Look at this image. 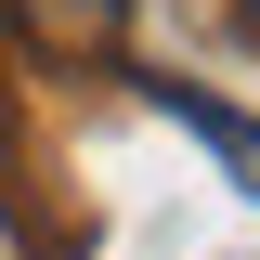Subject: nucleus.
<instances>
[{
	"label": "nucleus",
	"instance_id": "nucleus-1",
	"mask_svg": "<svg viewBox=\"0 0 260 260\" xmlns=\"http://www.w3.org/2000/svg\"><path fill=\"white\" fill-rule=\"evenodd\" d=\"M0 13L52 65H117V39H130V0H0Z\"/></svg>",
	"mask_w": 260,
	"mask_h": 260
},
{
	"label": "nucleus",
	"instance_id": "nucleus-2",
	"mask_svg": "<svg viewBox=\"0 0 260 260\" xmlns=\"http://www.w3.org/2000/svg\"><path fill=\"white\" fill-rule=\"evenodd\" d=\"M156 104H169V117L195 130V143H221V156L247 169V195H260V130H247V117H221V104H195V91H169V78H156Z\"/></svg>",
	"mask_w": 260,
	"mask_h": 260
}]
</instances>
